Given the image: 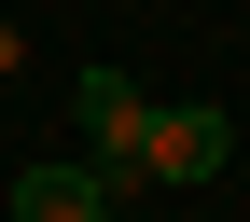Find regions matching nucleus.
<instances>
[{
  "instance_id": "nucleus-1",
  "label": "nucleus",
  "mask_w": 250,
  "mask_h": 222,
  "mask_svg": "<svg viewBox=\"0 0 250 222\" xmlns=\"http://www.w3.org/2000/svg\"><path fill=\"white\" fill-rule=\"evenodd\" d=\"M70 111L98 125V167H111V181H153V111H139V83H125V70H83Z\"/></svg>"
},
{
  "instance_id": "nucleus-2",
  "label": "nucleus",
  "mask_w": 250,
  "mask_h": 222,
  "mask_svg": "<svg viewBox=\"0 0 250 222\" xmlns=\"http://www.w3.org/2000/svg\"><path fill=\"white\" fill-rule=\"evenodd\" d=\"M223 153H236L223 111H153V181H223Z\"/></svg>"
},
{
  "instance_id": "nucleus-3",
  "label": "nucleus",
  "mask_w": 250,
  "mask_h": 222,
  "mask_svg": "<svg viewBox=\"0 0 250 222\" xmlns=\"http://www.w3.org/2000/svg\"><path fill=\"white\" fill-rule=\"evenodd\" d=\"M14 222H111V167H28Z\"/></svg>"
},
{
  "instance_id": "nucleus-4",
  "label": "nucleus",
  "mask_w": 250,
  "mask_h": 222,
  "mask_svg": "<svg viewBox=\"0 0 250 222\" xmlns=\"http://www.w3.org/2000/svg\"><path fill=\"white\" fill-rule=\"evenodd\" d=\"M14 70H28V42H14V14H0V83H14Z\"/></svg>"
}]
</instances>
